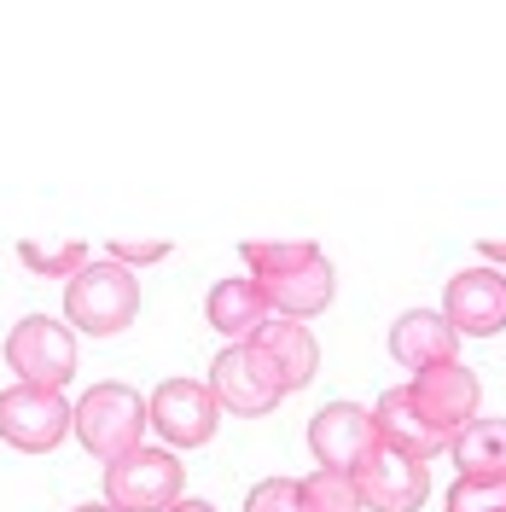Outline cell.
I'll list each match as a JSON object with an SVG mask.
<instances>
[{"label":"cell","mask_w":506,"mask_h":512,"mask_svg":"<svg viewBox=\"0 0 506 512\" xmlns=\"http://www.w3.org/2000/svg\"><path fill=\"white\" fill-rule=\"evenodd\" d=\"M163 256H169V239H111L117 268H146V262H163Z\"/></svg>","instance_id":"603a6c76"},{"label":"cell","mask_w":506,"mask_h":512,"mask_svg":"<svg viewBox=\"0 0 506 512\" xmlns=\"http://www.w3.org/2000/svg\"><path fill=\"white\" fill-rule=\"evenodd\" d=\"M373 431H379L384 448L413 454V460H431V454H443L448 448L443 431L419 414V402L408 396V384H396V390H384L379 396V408H373Z\"/></svg>","instance_id":"5bb4252c"},{"label":"cell","mask_w":506,"mask_h":512,"mask_svg":"<svg viewBox=\"0 0 506 512\" xmlns=\"http://www.w3.org/2000/svg\"><path fill=\"white\" fill-rule=\"evenodd\" d=\"M239 256L251 262L256 280H268V274H285V268L309 262V256H315V245H309V239H245V245H239Z\"/></svg>","instance_id":"ffe728a7"},{"label":"cell","mask_w":506,"mask_h":512,"mask_svg":"<svg viewBox=\"0 0 506 512\" xmlns=\"http://www.w3.org/2000/svg\"><path fill=\"white\" fill-rule=\"evenodd\" d=\"M146 425H152L146 396L128 390V384H117V379L94 384V390L76 402V437H82V448H88L94 460H105V466L123 460V454H134L140 437H146Z\"/></svg>","instance_id":"6da1fadb"},{"label":"cell","mask_w":506,"mask_h":512,"mask_svg":"<svg viewBox=\"0 0 506 512\" xmlns=\"http://www.w3.org/2000/svg\"><path fill=\"white\" fill-rule=\"evenodd\" d=\"M483 256L489 262H506V239H483Z\"/></svg>","instance_id":"cb8c5ba5"},{"label":"cell","mask_w":506,"mask_h":512,"mask_svg":"<svg viewBox=\"0 0 506 512\" xmlns=\"http://www.w3.org/2000/svg\"><path fill=\"white\" fill-rule=\"evenodd\" d=\"M245 512H309L303 507V478H262L251 489Z\"/></svg>","instance_id":"7402d4cb"},{"label":"cell","mask_w":506,"mask_h":512,"mask_svg":"<svg viewBox=\"0 0 506 512\" xmlns=\"http://www.w3.org/2000/svg\"><path fill=\"white\" fill-rule=\"evenodd\" d=\"M210 390L222 402V414L256 419V414H274L280 408V384L268 379V367L251 355V344H227L216 361H210Z\"/></svg>","instance_id":"30bf717a"},{"label":"cell","mask_w":506,"mask_h":512,"mask_svg":"<svg viewBox=\"0 0 506 512\" xmlns=\"http://www.w3.org/2000/svg\"><path fill=\"white\" fill-rule=\"evenodd\" d=\"M134 315H140V286L117 262H88L64 291V320L88 338H117Z\"/></svg>","instance_id":"7a4b0ae2"},{"label":"cell","mask_w":506,"mask_h":512,"mask_svg":"<svg viewBox=\"0 0 506 512\" xmlns=\"http://www.w3.org/2000/svg\"><path fill=\"white\" fill-rule=\"evenodd\" d=\"M309 448H315L320 472H344L355 478L373 448H379V431H373V414L355 408V402H326L315 419H309Z\"/></svg>","instance_id":"52a82bcc"},{"label":"cell","mask_w":506,"mask_h":512,"mask_svg":"<svg viewBox=\"0 0 506 512\" xmlns=\"http://www.w3.org/2000/svg\"><path fill=\"white\" fill-rule=\"evenodd\" d=\"M448 512H506V478H454Z\"/></svg>","instance_id":"44dd1931"},{"label":"cell","mask_w":506,"mask_h":512,"mask_svg":"<svg viewBox=\"0 0 506 512\" xmlns=\"http://www.w3.org/2000/svg\"><path fill=\"white\" fill-rule=\"evenodd\" d=\"M169 512H216V507H210V501H175Z\"/></svg>","instance_id":"d4e9b609"},{"label":"cell","mask_w":506,"mask_h":512,"mask_svg":"<svg viewBox=\"0 0 506 512\" xmlns=\"http://www.w3.org/2000/svg\"><path fill=\"white\" fill-rule=\"evenodd\" d=\"M390 355L408 373H425V367L460 361V332L443 320V309H408V315L390 326Z\"/></svg>","instance_id":"4fadbf2b"},{"label":"cell","mask_w":506,"mask_h":512,"mask_svg":"<svg viewBox=\"0 0 506 512\" xmlns=\"http://www.w3.org/2000/svg\"><path fill=\"white\" fill-rule=\"evenodd\" d=\"M76 431V408L64 402L59 390L41 384H12L0 390V437L24 454H53Z\"/></svg>","instance_id":"5b68a950"},{"label":"cell","mask_w":506,"mask_h":512,"mask_svg":"<svg viewBox=\"0 0 506 512\" xmlns=\"http://www.w3.org/2000/svg\"><path fill=\"white\" fill-rule=\"evenodd\" d=\"M152 431H158L169 448H198L216 437V419H222V402L216 390L198 379H163L152 390Z\"/></svg>","instance_id":"8992f818"},{"label":"cell","mask_w":506,"mask_h":512,"mask_svg":"<svg viewBox=\"0 0 506 512\" xmlns=\"http://www.w3.org/2000/svg\"><path fill=\"white\" fill-rule=\"evenodd\" d=\"M181 483H187V466L169 448H134L105 466V501L123 512H169L181 501Z\"/></svg>","instance_id":"277c9868"},{"label":"cell","mask_w":506,"mask_h":512,"mask_svg":"<svg viewBox=\"0 0 506 512\" xmlns=\"http://www.w3.org/2000/svg\"><path fill=\"white\" fill-rule=\"evenodd\" d=\"M303 507L309 512H367L361 507V483L344 478V472H309L303 478Z\"/></svg>","instance_id":"d6986e66"},{"label":"cell","mask_w":506,"mask_h":512,"mask_svg":"<svg viewBox=\"0 0 506 512\" xmlns=\"http://www.w3.org/2000/svg\"><path fill=\"white\" fill-rule=\"evenodd\" d=\"M70 512H123V507H111V501H88V507H70Z\"/></svg>","instance_id":"484cf974"},{"label":"cell","mask_w":506,"mask_h":512,"mask_svg":"<svg viewBox=\"0 0 506 512\" xmlns=\"http://www.w3.org/2000/svg\"><path fill=\"white\" fill-rule=\"evenodd\" d=\"M18 262L41 274V280H76L88 268V245L82 239H24L18 245Z\"/></svg>","instance_id":"ac0fdd59"},{"label":"cell","mask_w":506,"mask_h":512,"mask_svg":"<svg viewBox=\"0 0 506 512\" xmlns=\"http://www.w3.org/2000/svg\"><path fill=\"white\" fill-rule=\"evenodd\" d=\"M251 355L268 367V379L280 384L285 396L303 390V384L315 379V367H320V350H315V338H309L303 320H268V326L251 338Z\"/></svg>","instance_id":"7c38bea8"},{"label":"cell","mask_w":506,"mask_h":512,"mask_svg":"<svg viewBox=\"0 0 506 512\" xmlns=\"http://www.w3.org/2000/svg\"><path fill=\"white\" fill-rule=\"evenodd\" d=\"M408 396L419 402V414L431 419L437 431H443L448 443L466 431L477 419V402H483V384L466 361H443V367H425V373H413Z\"/></svg>","instance_id":"ba28073f"},{"label":"cell","mask_w":506,"mask_h":512,"mask_svg":"<svg viewBox=\"0 0 506 512\" xmlns=\"http://www.w3.org/2000/svg\"><path fill=\"white\" fill-rule=\"evenodd\" d=\"M262 286V297H268V309L285 320H309L320 315L326 303H332V262L326 256H309V262H297V268H285V274H268V280H256Z\"/></svg>","instance_id":"9a60e30c"},{"label":"cell","mask_w":506,"mask_h":512,"mask_svg":"<svg viewBox=\"0 0 506 512\" xmlns=\"http://www.w3.org/2000/svg\"><path fill=\"white\" fill-rule=\"evenodd\" d=\"M6 367L18 373V384H41V390H64L76 379V332L64 320L24 315L6 332Z\"/></svg>","instance_id":"3957f363"},{"label":"cell","mask_w":506,"mask_h":512,"mask_svg":"<svg viewBox=\"0 0 506 512\" xmlns=\"http://www.w3.org/2000/svg\"><path fill=\"white\" fill-rule=\"evenodd\" d=\"M355 483H361V507L367 512H419V501L431 495V466L379 443L373 460L355 472Z\"/></svg>","instance_id":"9c48e42d"},{"label":"cell","mask_w":506,"mask_h":512,"mask_svg":"<svg viewBox=\"0 0 506 512\" xmlns=\"http://www.w3.org/2000/svg\"><path fill=\"white\" fill-rule=\"evenodd\" d=\"M204 320L222 332L227 344H251L256 332L274 320V309H268V297H262L256 280H222L204 297Z\"/></svg>","instance_id":"2e32d148"},{"label":"cell","mask_w":506,"mask_h":512,"mask_svg":"<svg viewBox=\"0 0 506 512\" xmlns=\"http://www.w3.org/2000/svg\"><path fill=\"white\" fill-rule=\"evenodd\" d=\"M454 466L460 478H506V419H472L454 443Z\"/></svg>","instance_id":"e0dca14e"},{"label":"cell","mask_w":506,"mask_h":512,"mask_svg":"<svg viewBox=\"0 0 506 512\" xmlns=\"http://www.w3.org/2000/svg\"><path fill=\"white\" fill-rule=\"evenodd\" d=\"M443 320L460 338H495L506 326V274L466 268L443 286Z\"/></svg>","instance_id":"8fae6325"}]
</instances>
